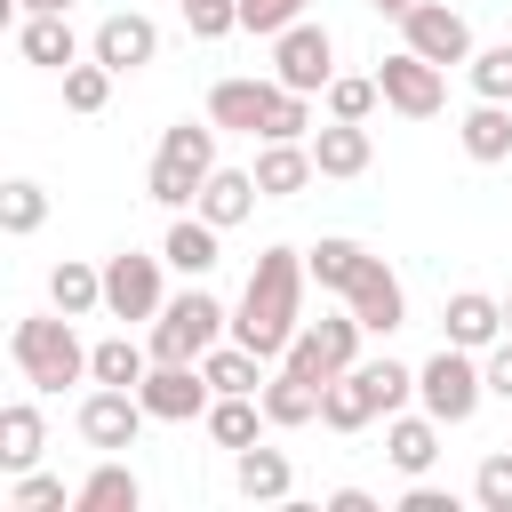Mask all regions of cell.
Listing matches in <instances>:
<instances>
[{
  "label": "cell",
  "instance_id": "cell-33",
  "mask_svg": "<svg viewBox=\"0 0 512 512\" xmlns=\"http://www.w3.org/2000/svg\"><path fill=\"white\" fill-rule=\"evenodd\" d=\"M144 192H152L168 216L200 208V176H192V168H176V160H160V152H152V168H144Z\"/></svg>",
  "mask_w": 512,
  "mask_h": 512
},
{
  "label": "cell",
  "instance_id": "cell-2",
  "mask_svg": "<svg viewBox=\"0 0 512 512\" xmlns=\"http://www.w3.org/2000/svg\"><path fill=\"white\" fill-rule=\"evenodd\" d=\"M8 360L32 392H64V384L88 376V344L72 336V312H24L8 328Z\"/></svg>",
  "mask_w": 512,
  "mask_h": 512
},
{
  "label": "cell",
  "instance_id": "cell-34",
  "mask_svg": "<svg viewBox=\"0 0 512 512\" xmlns=\"http://www.w3.org/2000/svg\"><path fill=\"white\" fill-rule=\"evenodd\" d=\"M472 96H496V104H512V32L496 40V48H472Z\"/></svg>",
  "mask_w": 512,
  "mask_h": 512
},
{
  "label": "cell",
  "instance_id": "cell-9",
  "mask_svg": "<svg viewBox=\"0 0 512 512\" xmlns=\"http://www.w3.org/2000/svg\"><path fill=\"white\" fill-rule=\"evenodd\" d=\"M160 264L168 256H136V248H120V256H104V312L112 320H160Z\"/></svg>",
  "mask_w": 512,
  "mask_h": 512
},
{
  "label": "cell",
  "instance_id": "cell-43",
  "mask_svg": "<svg viewBox=\"0 0 512 512\" xmlns=\"http://www.w3.org/2000/svg\"><path fill=\"white\" fill-rule=\"evenodd\" d=\"M400 512H456V496H440L432 480H408V496H400Z\"/></svg>",
  "mask_w": 512,
  "mask_h": 512
},
{
  "label": "cell",
  "instance_id": "cell-6",
  "mask_svg": "<svg viewBox=\"0 0 512 512\" xmlns=\"http://www.w3.org/2000/svg\"><path fill=\"white\" fill-rule=\"evenodd\" d=\"M272 80L296 88V96H328V80H336V40H328V24H288V32L272 40Z\"/></svg>",
  "mask_w": 512,
  "mask_h": 512
},
{
  "label": "cell",
  "instance_id": "cell-18",
  "mask_svg": "<svg viewBox=\"0 0 512 512\" xmlns=\"http://www.w3.org/2000/svg\"><path fill=\"white\" fill-rule=\"evenodd\" d=\"M232 488L248 496V504H288L296 496V464H288V448H232Z\"/></svg>",
  "mask_w": 512,
  "mask_h": 512
},
{
  "label": "cell",
  "instance_id": "cell-11",
  "mask_svg": "<svg viewBox=\"0 0 512 512\" xmlns=\"http://www.w3.org/2000/svg\"><path fill=\"white\" fill-rule=\"evenodd\" d=\"M344 304L360 312V328H368V336H392V328H408V288H400V272H392L384 256H368V264L352 272Z\"/></svg>",
  "mask_w": 512,
  "mask_h": 512
},
{
  "label": "cell",
  "instance_id": "cell-10",
  "mask_svg": "<svg viewBox=\"0 0 512 512\" xmlns=\"http://www.w3.org/2000/svg\"><path fill=\"white\" fill-rule=\"evenodd\" d=\"M400 48H416V56H432V64L448 72V64H472V24H464L448 0H416V8L400 16Z\"/></svg>",
  "mask_w": 512,
  "mask_h": 512
},
{
  "label": "cell",
  "instance_id": "cell-29",
  "mask_svg": "<svg viewBox=\"0 0 512 512\" xmlns=\"http://www.w3.org/2000/svg\"><path fill=\"white\" fill-rule=\"evenodd\" d=\"M88 376L136 392V384L152 376V344H136V336H104V344H88Z\"/></svg>",
  "mask_w": 512,
  "mask_h": 512
},
{
  "label": "cell",
  "instance_id": "cell-44",
  "mask_svg": "<svg viewBox=\"0 0 512 512\" xmlns=\"http://www.w3.org/2000/svg\"><path fill=\"white\" fill-rule=\"evenodd\" d=\"M328 512H376V496H368V488H336V496H328Z\"/></svg>",
  "mask_w": 512,
  "mask_h": 512
},
{
  "label": "cell",
  "instance_id": "cell-8",
  "mask_svg": "<svg viewBox=\"0 0 512 512\" xmlns=\"http://www.w3.org/2000/svg\"><path fill=\"white\" fill-rule=\"evenodd\" d=\"M72 424H80V440H88V448L120 456V448H136V432L152 424V408H144L128 384H96V392L80 400V416H72Z\"/></svg>",
  "mask_w": 512,
  "mask_h": 512
},
{
  "label": "cell",
  "instance_id": "cell-25",
  "mask_svg": "<svg viewBox=\"0 0 512 512\" xmlns=\"http://www.w3.org/2000/svg\"><path fill=\"white\" fill-rule=\"evenodd\" d=\"M264 416H272L280 432H296V424H312V416H320V384H312L304 368H288V360H280V368L264 376Z\"/></svg>",
  "mask_w": 512,
  "mask_h": 512
},
{
  "label": "cell",
  "instance_id": "cell-21",
  "mask_svg": "<svg viewBox=\"0 0 512 512\" xmlns=\"http://www.w3.org/2000/svg\"><path fill=\"white\" fill-rule=\"evenodd\" d=\"M256 168H208V184H200V216L216 224V232H232V224H248L256 216Z\"/></svg>",
  "mask_w": 512,
  "mask_h": 512
},
{
  "label": "cell",
  "instance_id": "cell-5",
  "mask_svg": "<svg viewBox=\"0 0 512 512\" xmlns=\"http://www.w3.org/2000/svg\"><path fill=\"white\" fill-rule=\"evenodd\" d=\"M360 336H368V328H360V312L344 304V312H328V320H304V328H296V344H288L280 360H288V368H304L312 384H328V376L360 368Z\"/></svg>",
  "mask_w": 512,
  "mask_h": 512
},
{
  "label": "cell",
  "instance_id": "cell-45",
  "mask_svg": "<svg viewBox=\"0 0 512 512\" xmlns=\"http://www.w3.org/2000/svg\"><path fill=\"white\" fill-rule=\"evenodd\" d=\"M24 16H56V8H72V0H16Z\"/></svg>",
  "mask_w": 512,
  "mask_h": 512
},
{
  "label": "cell",
  "instance_id": "cell-13",
  "mask_svg": "<svg viewBox=\"0 0 512 512\" xmlns=\"http://www.w3.org/2000/svg\"><path fill=\"white\" fill-rule=\"evenodd\" d=\"M312 176H320L312 136H264V152H256V192L264 200H296Z\"/></svg>",
  "mask_w": 512,
  "mask_h": 512
},
{
  "label": "cell",
  "instance_id": "cell-23",
  "mask_svg": "<svg viewBox=\"0 0 512 512\" xmlns=\"http://www.w3.org/2000/svg\"><path fill=\"white\" fill-rule=\"evenodd\" d=\"M200 424H208V440H216V448H256L272 416H264V392H216Z\"/></svg>",
  "mask_w": 512,
  "mask_h": 512
},
{
  "label": "cell",
  "instance_id": "cell-28",
  "mask_svg": "<svg viewBox=\"0 0 512 512\" xmlns=\"http://www.w3.org/2000/svg\"><path fill=\"white\" fill-rule=\"evenodd\" d=\"M48 304H56V312H72V320L104 312V272H96V264H80V256H64V264L48 272Z\"/></svg>",
  "mask_w": 512,
  "mask_h": 512
},
{
  "label": "cell",
  "instance_id": "cell-39",
  "mask_svg": "<svg viewBox=\"0 0 512 512\" xmlns=\"http://www.w3.org/2000/svg\"><path fill=\"white\" fill-rule=\"evenodd\" d=\"M64 504V480H48V472H16L8 480V512H56Z\"/></svg>",
  "mask_w": 512,
  "mask_h": 512
},
{
  "label": "cell",
  "instance_id": "cell-35",
  "mask_svg": "<svg viewBox=\"0 0 512 512\" xmlns=\"http://www.w3.org/2000/svg\"><path fill=\"white\" fill-rule=\"evenodd\" d=\"M112 80H120V72L88 56V64H72V72H64V104H72V112H104V104H112Z\"/></svg>",
  "mask_w": 512,
  "mask_h": 512
},
{
  "label": "cell",
  "instance_id": "cell-4",
  "mask_svg": "<svg viewBox=\"0 0 512 512\" xmlns=\"http://www.w3.org/2000/svg\"><path fill=\"white\" fill-rule=\"evenodd\" d=\"M416 400H424L440 424H472L480 400H488V368H480L464 344H440V352L416 368Z\"/></svg>",
  "mask_w": 512,
  "mask_h": 512
},
{
  "label": "cell",
  "instance_id": "cell-14",
  "mask_svg": "<svg viewBox=\"0 0 512 512\" xmlns=\"http://www.w3.org/2000/svg\"><path fill=\"white\" fill-rule=\"evenodd\" d=\"M272 96H280V80H216V88H208V120L232 128V136H264Z\"/></svg>",
  "mask_w": 512,
  "mask_h": 512
},
{
  "label": "cell",
  "instance_id": "cell-38",
  "mask_svg": "<svg viewBox=\"0 0 512 512\" xmlns=\"http://www.w3.org/2000/svg\"><path fill=\"white\" fill-rule=\"evenodd\" d=\"M472 496H480V512H512V448L480 456V472H472Z\"/></svg>",
  "mask_w": 512,
  "mask_h": 512
},
{
  "label": "cell",
  "instance_id": "cell-32",
  "mask_svg": "<svg viewBox=\"0 0 512 512\" xmlns=\"http://www.w3.org/2000/svg\"><path fill=\"white\" fill-rule=\"evenodd\" d=\"M40 224H48V192H40L32 176H8V184H0V232L24 240V232H40Z\"/></svg>",
  "mask_w": 512,
  "mask_h": 512
},
{
  "label": "cell",
  "instance_id": "cell-12",
  "mask_svg": "<svg viewBox=\"0 0 512 512\" xmlns=\"http://www.w3.org/2000/svg\"><path fill=\"white\" fill-rule=\"evenodd\" d=\"M88 56H96V64H112V72H144V64L160 56V24H152L144 8H112V16L96 24Z\"/></svg>",
  "mask_w": 512,
  "mask_h": 512
},
{
  "label": "cell",
  "instance_id": "cell-20",
  "mask_svg": "<svg viewBox=\"0 0 512 512\" xmlns=\"http://www.w3.org/2000/svg\"><path fill=\"white\" fill-rule=\"evenodd\" d=\"M312 160H320V176H368V160H376L368 120H328V128H312Z\"/></svg>",
  "mask_w": 512,
  "mask_h": 512
},
{
  "label": "cell",
  "instance_id": "cell-47",
  "mask_svg": "<svg viewBox=\"0 0 512 512\" xmlns=\"http://www.w3.org/2000/svg\"><path fill=\"white\" fill-rule=\"evenodd\" d=\"M504 336H512V296H504Z\"/></svg>",
  "mask_w": 512,
  "mask_h": 512
},
{
  "label": "cell",
  "instance_id": "cell-41",
  "mask_svg": "<svg viewBox=\"0 0 512 512\" xmlns=\"http://www.w3.org/2000/svg\"><path fill=\"white\" fill-rule=\"evenodd\" d=\"M368 384H376V400H384V416H392V408H408L416 368H400V360H368Z\"/></svg>",
  "mask_w": 512,
  "mask_h": 512
},
{
  "label": "cell",
  "instance_id": "cell-37",
  "mask_svg": "<svg viewBox=\"0 0 512 512\" xmlns=\"http://www.w3.org/2000/svg\"><path fill=\"white\" fill-rule=\"evenodd\" d=\"M304 8H312V0H240V32H256V40H280L288 24H304Z\"/></svg>",
  "mask_w": 512,
  "mask_h": 512
},
{
  "label": "cell",
  "instance_id": "cell-15",
  "mask_svg": "<svg viewBox=\"0 0 512 512\" xmlns=\"http://www.w3.org/2000/svg\"><path fill=\"white\" fill-rule=\"evenodd\" d=\"M160 256H168L184 280H208V272L224 264V232H216L200 208H184V216H168V240H160Z\"/></svg>",
  "mask_w": 512,
  "mask_h": 512
},
{
  "label": "cell",
  "instance_id": "cell-19",
  "mask_svg": "<svg viewBox=\"0 0 512 512\" xmlns=\"http://www.w3.org/2000/svg\"><path fill=\"white\" fill-rule=\"evenodd\" d=\"M16 56H24V64H40V72H72V64H80L72 8H56V16H24V24H16Z\"/></svg>",
  "mask_w": 512,
  "mask_h": 512
},
{
  "label": "cell",
  "instance_id": "cell-26",
  "mask_svg": "<svg viewBox=\"0 0 512 512\" xmlns=\"http://www.w3.org/2000/svg\"><path fill=\"white\" fill-rule=\"evenodd\" d=\"M40 448H48L40 408H32V400H8V408H0V472H32Z\"/></svg>",
  "mask_w": 512,
  "mask_h": 512
},
{
  "label": "cell",
  "instance_id": "cell-16",
  "mask_svg": "<svg viewBox=\"0 0 512 512\" xmlns=\"http://www.w3.org/2000/svg\"><path fill=\"white\" fill-rule=\"evenodd\" d=\"M376 416H384V400H376V384H368V360L320 384V424H328V432H368Z\"/></svg>",
  "mask_w": 512,
  "mask_h": 512
},
{
  "label": "cell",
  "instance_id": "cell-27",
  "mask_svg": "<svg viewBox=\"0 0 512 512\" xmlns=\"http://www.w3.org/2000/svg\"><path fill=\"white\" fill-rule=\"evenodd\" d=\"M136 504H144V480L128 464H112V456L72 488V512H136Z\"/></svg>",
  "mask_w": 512,
  "mask_h": 512
},
{
  "label": "cell",
  "instance_id": "cell-24",
  "mask_svg": "<svg viewBox=\"0 0 512 512\" xmlns=\"http://www.w3.org/2000/svg\"><path fill=\"white\" fill-rule=\"evenodd\" d=\"M456 144H464V160H480V168H496V160H512V104H496V96H480L464 120H456Z\"/></svg>",
  "mask_w": 512,
  "mask_h": 512
},
{
  "label": "cell",
  "instance_id": "cell-31",
  "mask_svg": "<svg viewBox=\"0 0 512 512\" xmlns=\"http://www.w3.org/2000/svg\"><path fill=\"white\" fill-rule=\"evenodd\" d=\"M304 264H312V280H320V288H336V296H344V288H352V272L368 264V248H360V240H344V232H328V240H312V248H304Z\"/></svg>",
  "mask_w": 512,
  "mask_h": 512
},
{
  "label": "cell",
  "instance_id": "cell-36",
  "mask_svg": "<svg viewBox=\"0 0 512 512\" xmlns=\"http://www.w3.org/2000/svg\"><path fill=\"white\" fill-rule=\"evenodd\" d=\"M376 104H384L376 72H368V80H360V72H336V80H328V120H368Z\"/></svg>",
  "mask_w": 512,
  "mask_h": 512
},
{
  "label": "cell",
  "instance_id": "cell-30",
  "mask_svg": "<svg viewBox=\"0 0 512 512\" xmlns=\"http://www.w3.org/2000/svg\"><path fill=\"white\" fill-rule=\"evenodd\" d=\"M160 160H176V168H192V176L208 184V168H216V120H176V128H160Z\"/></svg>",
  "mask_w": 512,
  "mask_h": 512
},
{
  "label": "cell",
  "instance_id": "cell-7",
  "mask_svg": "<svg viewBox=\"0 0 512 512\" xmlns=\"http://www.w3.org/2000/svg\"><path fill=\"white\" fill-rule=\"evenodd\" d=\"M376 88H384V104H392L400 120H432V112L448 104V72H440L432 56H416V48H392V56L376 64Z\"/></svg>",
  "mask_w": 512,
  "mask_h": 512
},
{
  "label": "cell",
  "instance_id": "cell-40",
  "mask_svg": "<svg viewBox=\"0 0 512 512\" xmlns=\"http://www.w3.org/2000/svg\"><path fill=\"white\" fill-rule=\"evenodd\" d=\"M184 24H192V40H224V32H240V0H184Z\"/></svg>",
  "mask_w": 512,
  "mask_h": 512
},
{
  "label": "cell",
  "instance_id": "cell-1",
  "mask_svg": "<svg viewBox=\"0 0 512 512\" xmlns=\"http://www.w3.org/2000/svg\"><path fill=\"white\" fill-rule=\"evenodd\" d=\"M304 280H312L304 248H264V256H256V272H248V288H240L232 344H248V352H264V360H280V352L296 344V328H304Z\"/></svg>",
  "mask_w": 512,
  "mask_h": 512
},
{
  "label": "cell",
  "instance_id": "cell-42",
  "mask_svg": "<svg viewBox=\"0 0 512 512\" xmlns=\"http://www.w3.org/2000/svg\"><path fill=\"white\" fill-rule=\"evenodd\" d=\"M480 368H488V400H512V336H496Z\"/></svg>",
  "mask_w": 512,
  "mask_h": 512
},
{
  "label": "cell",
  "instance_id": "cell-17",
  "mask_svg": "<svg viewBox=\"0 0 512 512\" xmlns=\"http://www.w3.org/2000/svg\"><path fill=\"white\" fill-rule=\"evenodd\" d=\"M440 416L424 408V416H408V408H392L384 416V456H392V472H408V480H424L432 472V456H440Z\"/></svg>",
  "mask_w": 512,
  "mask_h": 512
},
{
  "label": "cell",
  "instance_id": "cell-46",
  "mask_svg": "<svg viewBox=\"0 0 512 512\" xmlns=\"http://www.w3.org/2000/svg\"><path fill=\"white\" fill-rule=\"evenodd\" d=\"M368 8H376V16H408L416 0H368Z\"/></svg>",
  "mask_w": 512,
  "mask_h": 512
},
{
  "label": "cell",
  "instance_id": "cell-3",
  "mask_svg": "<svg viewBox=\"0 0 512 512\" xmlns=\"http://www.w3.org/2000/svg\"><path fill=\"white\" fill-rule=\"evenodd\" d=\"M224 336H232V312L192 280L184 296H168V304H160V320H152V336H144V344H152V360H200V352H208V344H224Z\"/></svg>",
  "mask_w": 512,
  "mask_h": 512
},
{
  "label": "cell",
  "instance_id": "cell-22",
  "mask_svg": "<svg viewBox=\"0 0 512 512\" xmlns=\"http://www.w3.org/2000/svg\"><path fill=\"white\" fill-rule=\"evenodd\" d=\"M440 320H448V344H464V352H488V344L504 336V296H480V288H456Z\"/></svg>",
  "mask_w": 512,
  "mask_h": 512
}]
</instances>
